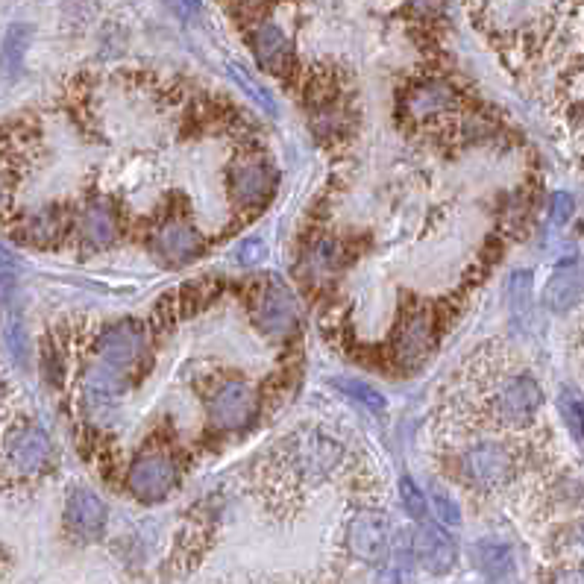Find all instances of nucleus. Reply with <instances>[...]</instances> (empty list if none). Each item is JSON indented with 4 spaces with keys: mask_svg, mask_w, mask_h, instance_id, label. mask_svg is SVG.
Wrapping results in <instances>:
<instances>
[{
    "mask_svg": "<svg viewBox=\"0 0 584 584\" xmlns=\"http://www.w3.org/2000/svg\"><path fill=\"white\" fill-rule=\"evenodd\" d=\"M573 209H576V203H573V197H570V194H564V191L552 194V206H549L552 224L555 226L567 224V221L573 218Z\"/></svg>",
    "mask_w": 584,
    "mask_h": 584,
    "instance_id": "30",
    "label": "nucleus"
},
{
    "mask_svg": "<svg viewBox=\"0 0 584 584\" xmlns=\"http://www.w3.org/2000/svg\"><path fill=\"white\" fill-rule=\"evenodd\" d=\"M147 350H150V329L141 320H118L97 335L100 361H106L130 376H133V370L144 364Z\"/></svg>",
    "mask_w": 584,
    "mask_h": 584,
    "instance_id": "6",
    "label": "nucleus"
},
{
    "mask_svg": "<svg viewBox=\"0 0 584 584\" xmlns=\"http://www.w3.org/2000/svg\"><path fill=\"white\" fill-rule=\"evenodd\" d=\"M400 499H403V508L408 517H414L417 523L426 520V514H429V499H426V494L420 491V485H417L411 476L400 479Z\"/></svg>",
    "mask_w": 584,
    "mask_h": 584,
    "instance_id": "26",
    "label": "nucleus"
},
{
    "mask_svg": "<svg viewBox=\"0 0 584 584\" xmlns=\"http://www.w3.org/2000/svg\"><path fill=\"white\" fill-rule=\"evenodd\" d=\"M65 523L68 529L83 540H97L106 532L109 508L100 496L89 488H74L65 502Z\"/></svg>",
    "mask_w": 584,
    "mask_h": 584,
    "instance_id": "14",
    "label": "nucleus"
},
{
    "mask_svg": "<svg viewBox=\"0 0 584 584\" xmlns=\"http://www.w3.org/2000/svg\"><path fill=\"white\" fill-rule=\"evenodd\" d=\"M576 543H579V549L584 552V520L576 526Z\"/></svg>",
    "mask_w": 584,
    "mask_h": 584,
    "instance_id": "34",
    "label": "nucleus"
},
{
    "mask_svg": "<svg viewBox=\"0 0 584 584\" xmlns=\"http://www.w3.org/2000/svg\"><path fill=\"white\" fill-rule=\"evenodd\" d=\"M265 241L262 238H244L238 247H235V262L244 265V268H253L265 259Z\"/></svg>",
    "mask_w": 584,
    "mask_h": 584,
    "instance_id": "29",
    "label": "nucleus"
},
{
    "mask_svg": "<svg viewBox=\"0 0 584 584\" xmlns=\"http://www.w3.org/2000/svg\"><path fill=\"white\" fill-rule=\"evenodd\" d=\"M347 543L359 561L382 564L388 558V549H391V529H388L385 514L370 511V508L356 511V517L347 526Z\"/></svg>",
    "mask_w": 584,
    "mask_h": 584,
    "instance_id": "11",
    "label": "nucleus"
},
{
    "mask_svg": "<svg viewBox=\"0 0 584 584\" xmlns=\"http://www.w3.org/2000/svg\"><path fill=\"white\" fill-rule=\"evenodd\" d=\"M338 259H341V250L335 241H317L315 247L306 253V265L312 270V276H329L338 268Z\"/></svg>",
    "mask_w": 584,
    "mask_h": 584,
    "instance_id": "23",
    "label": "nucleus"
},
{
    "mask_svg": "<svg viewBox=\"0 0 584 584\" xmlns=\"http://www.w3.org/2000/svg\"><path fill=\"white\" fill-rule=\"evenodd\" d=\"M27 47H30V27L27 24H12L6 30V39L0 47V65L9 77H15L24 65V56H27Z\"/></svg>",
    "mask_w": 584,
    "mask_h": 584,
    "instance_id": "19",
    "label": "nucleus"
},
{
    "mask_svg": "<svg viewBox=\"0 0 584 584\" xmlns=\"http://www.w3.org/2000/svg\"><path fill=\"white\" fill-rule=\"evenodd\" d=\"M80 232H83V241L89 244L91 250H106L115 244L118 238V215L109 203L103 200H94L86 206L83 218H80Z\"/></svg>",
    "mask_w": 584,
    "mask_h": 584,
    "instance_id": "18",
    "label": "nucleus"
},
{
    "mask_svg": "<svg viewBox=\"0 0 584 584\" xmlns=\"http://www.w3.org/2000/svg\"><path fill=\"white\" fill-rule=\"evenodd\" d=\"M482 391L473 394V423H488L496 429H529L543 408V388L523 367H496L476 376Z\"/></svg>",
    "mask_w": 584,
    "mask_h": 584,
    "instance_id": "1",
    "label": "nucleus"
},
{
    "mask_svg": "<svg viewBox=\"0 0 584 584\" xmlns=\"http://www.w3.org/2000/svg\"><path fill=\"white\" fill-rule=\"evenodd\" d=\"M50 458H53L50 435L36 423H27L6 438V461L21 476H33V473L45 470Z\"/></svg>",
    "mask_w": 584,
    "mask_h": 584,
    "instance_id": "12",
    "label": "nucleus"
},
{
    "mask_svg": "<svg viewBox=\"0 0 584 584\" xmlns=\"http://www.w3.org/2000/svg\"><path fill=\"white\" fill-rule=\"evenodd\" d=\"M226 71H229V77H232V83L238 86V89L244 91L265 115H270V118H276L279 115V103H276V97L270 94L265 86H259V80L250 74V71H244L241 65H235V62H229L226 65Z\"/></svg>",
    "mask_w": 584,
    "mask_h": 584,
    "instance_id": "20",
    "label": "nucleus"
},
{
    "mask_svg": "<svg viewBox=\"0 0 584 584\" xmlns=\"http://www.w3.org/2000/svg\"><path fill=\"white\" fill-rule=\"evenodd\" d=\"M432 508H435V514H438V520L441 523H447V526H461V508H458V502L447 496L441 488H435L432 491Z\"/></svg>",
    "mask_w": 584,
    "mask_h": 584,
    "instance_id": "28",
    "label": "nucleus"
},
{
    "mask_svg": "<svg viewBox=\"0 0 584 584\" xmlns=\"http://www.w3.org/2000/svg\"><path fill=\"white\" fill-rule=\"evenodd\" d=\"M335 388H341L350 400H359L361 405H367L370 411H385V405H388L373 385H367L361 379H335Z\"/></svg>",
    "mask_w": 584,
    "mask_h": 584,
    "instance_id": "25",
    "label": "nucleus"
},
{
    "mask_svg": "<svg viewBox=\"0 0 584 584\" xmlns=\"http://www.w3.org/2000/svg\"><path fill=\"white\" fill-rule=\"evenodd\" d=\"M438 344V320L435 312L420 306L414 312H408L405 320L400 323V332H397V341H394V350H397V361L403 367H417L432 356Z\"/></svg>",
    "mask_w": 584,
    "mask_h": 584,
    "instance_id": "10",
    "label": "nucleus"
},
{
    "mask_svg": "<svg viewBox=\"0 0 584 584\" xmlns=\"http://www.w3.org/2000/svg\"><path fill=\"white\" fill-rule=\"evenodd\" d=\"M458 476L476 491H499L517 476V452L502 438H479L455 455Z\"/></svg>",
    "mask_w": 584,
    "mask_h": 584,
    "instance_id": "3",
    "label": "nucleus"
},
{
    "mask_svg": "<svg viewBox=\"0 0 584 584\" xmlns=\"http://www.w3.org/2000/svg\"><path fill=\"white\" fill-rule=\"evenodd\" d=\"M476 561L479 567L491 576V579H502L505 573H511L514 567V558H511V549L499 540H482L476 546Z\"/></svg>",
    "mask_w": 584,
    "mask_h": 584,
    "instance_id": "22",
    "label": "nucleus"
},
{
    "mask_svg": "<svg viewBox=\"0 0 584 584\" xmlns=\"http://www.w3.org/2000/svg\"><path fill=\"white\" fill-rule=\"evenodd\" d=\"M180 485V464L168 450H144L127 470V488L138 502H162Z\"/></svg>",
    "mask_w": 584,
    "mask_h": 584,
    "instance_id": "4",
    "label": "nucleus"
},
{
    "mask_svg": "<svg viewBox=\"0 0 584 584\" xmlns=\"http://www.w3.org/2000/svg\"><path fill=\"white\" fill-rule=\"evenodd\" d=\"M250 315L268 338H288L300 323V303L282 282H265L250 303Z\"/></svg>",
    "mask_w": 584,
    "mask_h": 584,
    "instance_id": "7",
    "label": "nucleus"
},
{
    "mask_svg": "<svg viewBox=\"0 0 584 584\" xmlns=\"http://www.w3.org/2000/svg\"><path fill=\"white\" fill-rule=\"evenodd\" d=\"M508 297H511V312H514V317L520 315V320H526L529 309H532V273L529 270H517L514 273L511 288H508Z\"/></svg>",
    "mask_w": 584,
    "mask_h": 584,
    "instance_id": "24",
    "label": "nucleus"
},
{
    "mask_svg": "<svg viewBox=\"0 0 584 584\" xmlns=\"http://www.w3.org/2000/svg\"><path fill=\"white\" fill-rule=\"evenodd\" d=\"M582 300H584V262L555 270L552 279L546 282L543 303H546L552 312L564 315V312H570L573 306H579Z\"/></svg>",
    "mask_w": 584,
    "mask_h": 584,
    "instance_id": "17",
    "label": "nucleus"
},
{
    "mask_svg": "<svg viewBox=\"0 0 584 584\" xmlns=\"http://www.w3.org/2000/svg\"><path fill=\"white\" fill-rule=\"evenodd\" d=\"M273 464L279 476L288 479L291 485L317 488L347 464V447L326 429L300 426L276 444Z\"/></svg>",
    "mask_w": 584,
    "mask_h": 584,
    "instance_id": "2",
    "label": "nucleus"
},
{
    "mask_svg": "<svg viewBox=\"0 0 584 584\" xmlns=\"http://www.w3.org/2000/svg\"><path fill=\"white\" fill-rule=\"evenodd\" d=\"M168 6L185 18V21H191V18H197L200 15V9H203V3L200 0H168Z\"/></svg>",
    "mask_w": 584,
    "mask_h": 584,
    "instance_id": "33",
    "label": "nucleus"
},
{
    "mask_svg": "<svg viewBox=\"0 0 584 584\" xmlns=\"http://www.w3.org/2000/svg\"><path fill=\"white\" fill-rule=\"evenodd\" d=\"M259 391L247 379H226L209 397V423L224 432H244L259 417Z\"/></svg>",
    "mask_w": 584,
    "mask_h": 584,
    "instance_id": "5",
    "label": "nucleus"
},
{
    "mask_svg": "<svg viewBox=\"0 0 584 584\" xmlns=\"http://www.w3.org/2000/svg\"><path fill=\"white\" fill-rule=\"evenodd\" d=\"M276 185L279 174L268 159H241L229 174V197L241 209H259L268 206Z\"/></svg>",
    "mask_w": 584,
    "mask_h": 584,
    "instance_id": "9",
    "label": "nucleus"
},
{
    "mask_svg": "<svg viewBox=\"0 0 584 584\" xmlns=\"http://www.w3.org/2000/svg\"><path fill=\"white\" fill-rule=\"evenodd\" d=\"M405 115L417 124H435L452 118L461 109V94L450 80L441 77H426L414 86H408L403 97Z\"/></svg>",
    "mask_w": 584,
    "mask_h": 584,
    "instance_id": "8",
    "label": "nucleus"
},
{
    "mask_svg": "<svg viewBox=\"0 0 584 584\" xmlns=\"http://www.w3.org/2000/svg\"><path fill=\"white\" fill-rule=\"evenodd\" d=\"M411 549H414L417 561L429 573H435V576L450 573L452 564H455V543H452V538L444 529H438V526H432L426 520L417 526V532L411 538Z\"/></svg>",
    "mask_w": 584,
    "mask_h": 584,
    "instance_id": "15",
    "label": "nucleus"
},
{
    "mask_svg": "<svg viewBox=\"0 0 584 584\" xmlns=\"http://www.w3.org/2000/svg\"><path fill=\"white\" fill-rule=\"evenodd\" d=\"M153 253L165 265H188L203 253V235L188 221H165L153 232Z\"/></svg>",
    "mask_w": 584,
    "mask_h": 584,
    "instance_id": "13",
    "label": "nucleus"
},
{
    "mask_svg": "<svg viewBox=\"0 0 584 584\" xmlns=\"http://www.w3.org/2000/svg\"><path fill=\"white\" fill-rule=\"evenodd\" d=\"M3 338L9 344V353L15 356V361L27 364V329L18 317H9L6 329H3Z\"/></svg>",
    "mask_w": 584,
    "mask_h": 584,
    "instance_id": "27",
    "label": "nucleus"
},
{
    "mask_svg": "<svg viewBox=\"0 0 584 584\" xmlns=\"http://www.w3.org/2000/svg\"><path fill=\"white\" fill-rule=\"evenodd\" d=\"M62 229H65L62 212L59 209H42V212H36V215L27 218L24 238H30L33 244H50V241H56L62 235Z\"/></svg>",
    "mask_w": 584,
    "mask_h": 584,
    "instance_id": "21",
    "label": "nucleus"
},
{
    "mask_svg": "<svg viewBox=\"0 0 584 584\" xmlns=\"http://www.w3.org/2000/svg\"><path fill=\"white\" fill-rule=\"evenodd\" d=\"M546 584H584V567H558L546 576Z\"/></svg>",
    "mask_w": 584,
    "mask_h": 584,
    "instance_id": "32",
    "label": "nucleus"
},
{
    "mask_svg": "<svg viewBox=\"0 0 584 584\" xmlns=\"http://www.w3.org/2000/svg\"><path fill=\"white\" fill-rule=\"evenodd\" d=\"M253 53H256V59H259V65L270 71V74H285L291 65H294V45H291V39L285 36V30L282 27H276V24H259L256 30H253Z\"/></svg>",
    "mask_w": 584,
    "mask_h": 584,
    "instance_id": "16",
    "label": "nucleus"
},
{
    "mask_svg": "<svg viewBox=\"0 0 584 584\" xmlns=\"http://www.w3.org/2000/svg\"><path fill=\"white\" fill-rule=\"evenodd\" d=\"M561 405H564V417L570 420L573 432L584 438V400L573 397V394H564V397H561Z\"/></svg>",
    "mask_w": 584,
    "mask_h": 584,
    "instance_id": "31",
    "label": "nucleus"
}]
</instances>
